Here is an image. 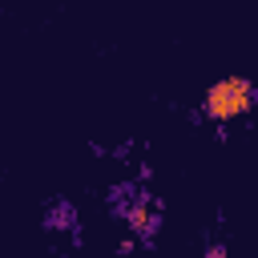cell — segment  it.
Returning <instances> with one entry per match:
<instances>
[{
  "instance_id": "3957f363",
  "label": "cell",
  "mask_w": 258,
  "mask_h": 258,
  "mask_svg": "<svg viewBox=\"0 0 258 258\" xmlns=\"http://www.w3.org/2000/svg\"><path fill=\"white\" fill-rule=\"evenodd\" d=\"M202 258H226V246H210V250H206Z\"/></svg>"
},
{
  "instance_id": "7a4b0ae2",
  "label": "cell",
  "mask_w": 258,
  "mask_h": 258,
  "mask_svg": "<svg viewBox=\"0 0 258 258\" xmlns=\"http://www.w3.org/2000/svg\"><path fill=\"white\" fill-rule=\"evenodd\" d=\"M44 226H48V230H77V210H73V202H52Z\"/></svg>"
},
{
  "instance_id": "6da1fadb",
  "label": "cell",
  "mask_w": 258,
  "mask_h": 258,
  "mask_svg": "<svg viewBox=\"0 0 258 258\" xmlns=\"http://www.w3.org/2000/svg\"><path fill=\"white\" fill-rule=\"evenodd\" d=\"M254 105V85L246 77H226V81H214L206 101H202V113L214 117V121H230L238 113H246Z\"/></svg>"
}]
</instances>
